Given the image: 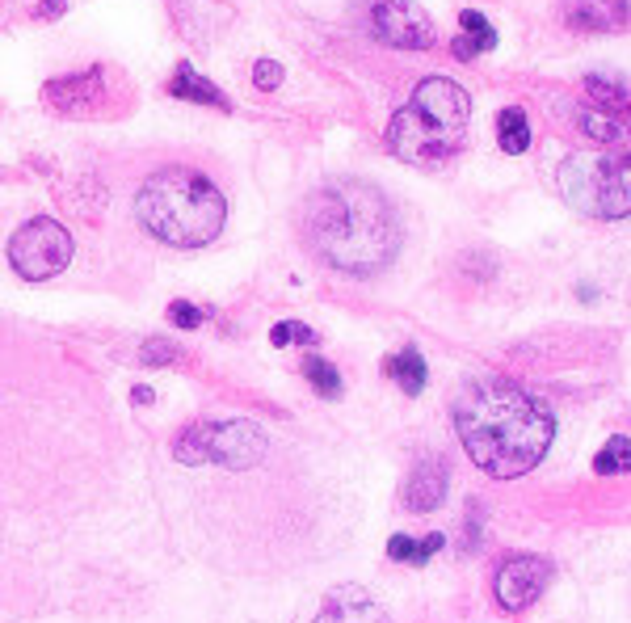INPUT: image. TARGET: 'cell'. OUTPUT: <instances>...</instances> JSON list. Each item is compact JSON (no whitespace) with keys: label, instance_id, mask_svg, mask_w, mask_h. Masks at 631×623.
I'll return each mask as SVG.
<instances>
[{"label":"cell","instance_id":"6da1fadb","mask_svg":"<svg viewBox=\"0 0 631 623\" xmlns=\"http://www.w3.org/2000/svg\"><path fill=\"white\" fill-rule=\"evenodd\" d=\"M455 430L480 472L514 480L543 464L556 421L543 400L526 396L510 379L480 375L455 396Z\"/></svg>","mask_w":631,"mask_h":623},{"label":"cell","instance_id":"7a4b0ae2","mask_svg":"<svg viewBox=\"0 0 631 623\" xmlns=\"http://www.w3.org/2000/svg\"><path fill=\"white\" fill-rule=\"evenodd\" d=\"M303 236L312 253L350 278L379 274L400 249L396 215L375 186L366 182H329L303 207Z\"/></svg>","mask_w":631,"mask_h":623},{"label":"cell","instance_id":"3957f363","mask_svg":"<svg viewBox=\"0 0 631 623\" xmlns=\"http://www.w3.org/2000/svg\"><path fill=\"white\" fill-rule=\"evenodd\" d=\"M135 215L156 240H165L173 249H202L223 232L228 219V203L215 190L211 177L198 169H160L152 173L135 198Z\"/></svg>","mask_w":631,"mask_h":623},{"label":"cell","instance_id":"277c9868","mask_svg":"<svg viewBox=\"0 0 631 623\" xmlns=\"http://www.w3.org/2000/svg\"><path fill=\"white\" fill-rule=\"evenodd\" d=\"M467 118H472L467 93L455 80L430 76L413 89L409 106L392 118L388 148L409 165H442L467 139Z\"/></svg>","mask_w":631,"mask_h":623},{"label":"cell","instance_id":"5b68a950","mask_svg":"<svg viewBox=\"0 0 631 623\" xmlns=\"http://www.w3.org/2000/svg\"><path fill=\"white\" fill-rule=\"evenodd\" d=\"M560 194L568 207L594 219H623L631 207L627 194V160L606 152H573L560 165Z\"/></svg>","mask_w":631,"mask_h":623},{"label":"cell","instance_id":"8992f818","mask_svg":"<svg viewBox=\"0 0 631 623\" xmlns=\"http://www.w3.org/2000/svg\"><path fill=\"white\" fill-rule=\"evenodd\" d=\"M266 455V434L253 421H198L177 438L181 464H219V468H253Z\"/></svg>","mask_w":631,"mask_h":623},{"label":"cell","instance_id":"52a82bcc","mask_svg":"<svg viewBox=\"0 0 631 623\" xmlns=\"http://www.w3.org/2000/svg\"><path fill=\"white\" fill-rule=\"evenodd\" d=\"M9 261L26 283H47V278L64 274L72 261V236L55 219H30L13 232L9 240Z\"/></svg>","mask_w":631,"mask_h":623},{"label":"cell","instance_id":"ba28073f","mask_svg":"<svg viewBox=\"0 0 631 623\" xmlns=\"http://www.w3.org/2000/svg\"><path fill=\"white\" fill-rule=\"evenodd\" d=\"M366 26L383 47L400 51H430L438 38L430 13L413 0H366Z\"/></svg>","mask_w":631,"mask_h":623},{"label":"cell","instance_id":"9c48e42d","mask_svg":"<svg viewBox=\"0 0 631 623\" xmlns=\"http://www.w3.org/2000/svg\"><path fill=\"white\" fill-rule=\"evenodd\" d=\"M547 581H552V565H547L543 556H531V552H514L505 556L497 573H493V594L505 611H526L531 602L547 590Z\"/></svg>","mask_w":631,"mask_h":623},{"label":"cell","instance_id":"30bf717a","mask_svg":"<svg viewBox=\"0 0 631 623\" xmlns=\"http://www.w3.org/2000/svg\"><path fill=\"white\" fill-rule=\"evenodd\" d=\"M101 97H106V76H101V68H89L68 80H51L43 89V102L59 114H93L101 106Z\"/></svg>","mask_w":631,"mask_h":623},{"label":"cell","instance_id":"8fae6325","mask_svg":"<svg viewBox=\"0 0 631 623\" xmlns=\"http://www.w3.org/2000/svg\"><path fill=\"white\" fill-rule=\"evenodd\" d=\"M446 485H451V468H446V459L434 455V459H421V464L413 468L409 485H404V506H409V514H430L442 506L446 497Z\"/></svg>","mask_w":631,"mask_h":623},{"label":"cell","instance_id":"7c38bea8","mask_svg":"<svg viewBox=\"0 0 631 623\" xmlns=\"http://www.w3.org/2000/svg\"><path fill=\"white\" fill-rule=\"evenodd\" d=\"M312 623H388L379 602L358 590V586H337L329 598H324V607Z\"/></svg>","mask_w":631,"mask_h":623},{"label":"cell","instance_id":"4fadbf2b","mask_svg":"<svg viewBox=\"0 0 631 623\" xmlns=\"http://www.w3.org/2000/svg\"><path fill=\"white\" fill-rule=\"evenodd\" d=\"M564 22L581 34H606L627 22V0H564Z\"/></svg>","mask_w":631,"mask_h":623},{"label":"cell","instance_id":"5bb4252c","mask_svg":"<svg viewBox=\"0 0 631 623\" xmlns=\"http://www.w3.org/2000/svg\"><path fill=\"white\" fill-rule=\"evenodd\" d=\"M383 371H388V375L396 379L404 396H421V392H425V375H430L425 358H421L413 346H409V350H400V354H392L388 363H383Z\"/></svg>","mask_w":631,"mask_h":623},{"label":"cell","instance_id":"9a60e30c","mask_svg":"<svg viewBox=\"0 0 631 623\" xmlns=\"http://www.w3.org/2000/svg\"><path fill=\"white\" fill-rule=\"evenodd\" d=\"M169 93H173V97H186V102H207V106H215V110H232L228 97H223V93L211 85V80H202L198 72H190V64L177 68V76L169 80Z\"/></svg>","mask_w":631,"mask_h":623},{"label":"cell","instance_id":"2e32d148","mask_svg":"<svg viewBox=\"0 0 631 623\" xmlns=\"http://www.w3.org/2000/svg\"><path fill=\"white\" fill-rule=\"evenodd\" d=\"M497 135H501V148L510 156H522L526 148H531V127H526V114L518 106L497 114Z\"/></svg>","mask_w":631,"mask_h":623},{"label":"cell","instance_id":"e0dca14e","mask_svg":"<svg viewBox=\"0 0 631 623\" xmlns=\"http://www.w3.org/2000/svg\"><path fill=\"white\" fill-rule=\"evenodd\" d=\"M303 375H308V384L324 396V400H337L341 396V375H337V367L329 363V358H308V363H303Z\"/></svg>","mask_w":631,"mask_h":623},{"label":"cell","instance_id":"ac0fdd59","mask_svg":"<svg viewBox=\"0 0 631 623\" xmlns=\"http://www.w3.org/2000/svg\"><path fill=\"white\" fill-rule=\"evenodd\" d=\"M594 472L598 476H615V472H631V442L623 434H615L606 442V451L594 459Z\"/></svg>","mask_w":631,"mask_h":623},{"label":"cell","instance_id":"d6986e66","mask_svg":"<svg viewBox=\"0 0 631 623\" xmlns=\"http://www.w3.org/2000/svg\"><path fill=\"white\" fill-rule=\"evenodd\" d=\"M585 89H589V97L594 102H602L606 110H627V89H619V85H610V80H598V76H589L585 80Z\"/></svg>","mask_w":631,"mask_h":623},{"label":"cell","instance_id":"ffe728a7","mask_svg":"<svg viewBox=\"0 0 631 623\" xmlns=\"http://www.w3.org/2000/svg\"><path fill=\"white\" fill-rule=\"evenodd\" d=\"M581 131L589 139H602V144H619V139H623V127L615 123V118H606V114H581Z\"/></svg>","mask_w":631,"mask_h":623},{"label":"cell","instance_id":"44dd1931","mask_svg":"<svg viewBox=\"0 0 631 623\" xmlns=\"http://www.w3.org/2000/svg\"><path fill=\"white\" fill-rule=\"evenodd\" d=\"M459 26H463V34H472V38H476V47H480V51L497 47V30L488 26L476 9H463V13H459Z\"/></svg>","mask_w":631,"mask_h":623},{"label":"cell","instance_id":"7402d4cb","mask_svg":"<svg viewBox=\"0 0 631 623\" xmlns=\"http://www.w3.org/2000/svg\"><path fill=\"white\" fill-rule=\"evenodd\" d=\"M270 341L282 350V346H291V341H299V346H316V333L308 325H299V320H282V325L270 329Z\"/></svg>","mask_w":631,"mask_h":623},{"label":"cell","instance_id":"603a6c76","mask_svg":"<svg viewBox=\"0 0 631 623\" xmlns=\"http://www.w3.org/2000/svg\"><path fill=\"white\" fill-rule=\"evenodd\" d=\"M169 320L177 329H198L202 320H207V312H202L198 304H190V299H173L169 304Z\"/></svg>","mask_w":631,"mask_h":623},{"label":"cell","instance_id":"cb8c5ba5","mask_svg":"<svg viewBox=\"0 0 631 623\" xmlns=\"http://www.w3.org/2000/svg\"><path fill=\"white\" fill-rule=\"evenodd\" d=\"M388 556L400 560V565H421V560H417V539H413V535H392V539H388Z\"/></svg>","mask_w":631,"mask_h":623},{"label":"cell","instance_id":"d4e9b609","mask_svg":"<svg viewBox=\"0 0 631 623\" xmlns=\"http://www.w3.org/2000/svg\"><path fill=\"white\" fill-rule=\"evenodd\" d=\"M253 85H257V89H278V85H282V68L274 64V59H257Z\"/></svg>","mask_w":631,"mask_h":623},{"label":"cell","instance_id":"484cf974","mask_svg":"<svg viewBox=\"0 0 631 623\" xmlns=\"http://www.w3.org/2000/svg\"><path fill=\"white\" fill-rule=\"evenodd\" d=\"M177 350L173 346H160V341H148L144 346V363H152V367H160V363H177Z\"/></svg>","mask_w":631,"mask_h":623},{"label":"cell","instance_id":"4316f807","mask_svg":"<svg viewBox=\"0 0 631 623\" xmlns=\"http://www.w3.org/2000/svg\"><path fill=\"white\" fill-rule=\"evenodd\" d=\"M442 544H446V539L434 531V535H425V539H417V560H421V565H425V560H430V556H438L442 552Z\"/></svg>","mask_w":631,"mask_h":623},{"label":"cell","instance_id":"83f0119b","mask_svg":"<svg viewBox=\"0 0 631 623\" xmlns=\"http://www.w3.org/2000/svg\"><path fill=\"white\" fill-rule=\"evenodd\" d=\"M480 55V47H476V38H455V59H463V64H472V59Z\"/></svg>","mask_w":631,"mask_h":623},{"label":"cell","instance_id":"f1b7e54d","mask_svg":"<svg viewBox=\"0 0 631 623\" xmlns=\"http://www.w3.org/2000/svg\"><path fill=\"white\" fill-rule=\"evenodd\" d=\"M68 5H64V0H43V5H38L34 9V17H38V22H51V17H59V13H64Z\"/></svg>","mask_w":631,"mask_h":623},{"label":"cell","instance_id":"f546056e","mask_svg":"<svg viewBox=\"0 0 631 623\" xmlns=\"http://www.w3.org/2000/svg\"><path fill=\"white\" fill-rule=\"evenodd\" d=\"M131 400H135V405H152V400H156V392L139 384V388H131Z\"/></svg>","mask_w":631,"mask_h":623}]
</instances>
